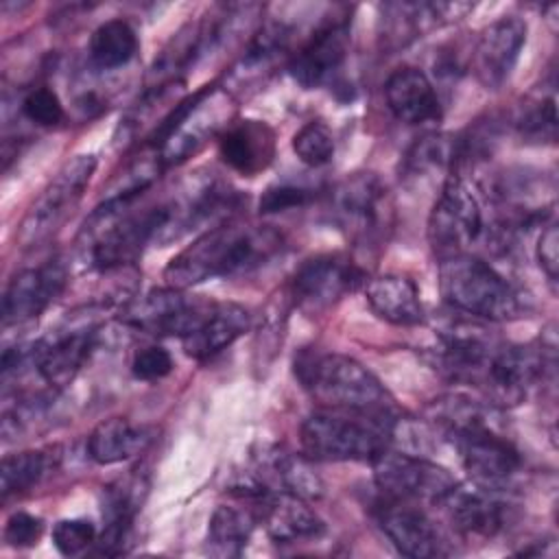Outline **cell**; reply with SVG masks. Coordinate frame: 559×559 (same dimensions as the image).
Here are the masks:
<instances>
[{
  "label": "cell",
  "mask_w": 559,
  "mask_h": 559,
  "mask_svg": "<svg viewBox=\"0 0 559 559\" xmlns=\"http://www.w3.org/2000/svg\"><path fill=\"white\" fill-rule=\"evenodd\" d=\"M68 269L63 260H48L39 266L17 271L2 299V323L22 325L37 319L66 288Z\"/></svg>",
  "instance_id": "9a60e30c"
},
{
  "label": "cell",
  "mask_w": 559,
  "mask_h": 559,
  "mask_svg": "<svg viewBox=\"0 0 559 559\" xmlns=\"http://www.w3.org/2000/svg\"><path fill=\"white\" fill-rule=\"evenodd\" d=\"M535 255L542 271L548 275L550 282H557L559 275V231L555 223L542 227V234L535 245Z\"/></svg>",
  "instance_id": "74e56055"
},
{
  "label": "cell",
  "mask_w": 559,
  "mask_h": 559,
  "mask_svg": "<svg viewBox=\"0 0 559 559\" xmlns=\"http://www.w3.org/2000/svg\"><path fill=\"white\" fill-rule=\"evenodd\" d=\"M439 288L450 308L472 319L511 321L526 310L522 293L489 262L469 253L439 260Z\"/></svg>",
  "instance_id": "3957f363"
},
{
  "label": "cell",
  "mask_w": 559,
  "mask_h": 559,
  "mask_svg": "<svg viewBox=\"0 0 559 559\" xmlns=\"http://www.w3.org/2000/svg\"><path fill=\"white\" fill-rule=\"evenodd\" d=\"M395 413L367 415L323 408L312 413L299 432L301 452L312 461H367L389 445V421Z\"/></svg>",
  "instance_id": "277c9868"
},
{
  "label": "cell",
  "mask_w": 559,
  "mask_h": 559,
  "mask_svg": "<svg viewBox=\"0 0 559 559\" xmlns=\"http://www.w3.org/2000/svg\"><path fill=\"white\" fill-rule=\"evenodd\" d=\"M526 44V22L504 15L483 28L474 50L472 70L487 90H498L513 72Z\"/></svg>",
  "instance_id": "e0dca14e"
},
{
  "label": "cell",
  "mask_w": 559,
  "mask_h": 559,
  "mask_svg": "<svg viewBox=\"0 0 559 559\" xmlns=\"http://www.w3.org/2000/svg\"><path fill=\"white\" fill-rule=\"evenodd\" d=\"M389 111L406 124H426L441 118V103L430 79L413 66L397 68L384 83Z\"/></svg>",
  "instance_id": "44dd1931"
},
{
  "label": "cell",
  "mask_w": 559,
  "mask_h": 559,
  "mask_svg": "<svg viewBox=\"0 0 559 559\" xmlns=\"http://www.w3.org/2000/svg\"><path fill=\"white\" fill-rule=\"evenodd\" d=\"M173 367H175L173 356L168 354V349H164L159 345L140 347L131 358L133 378L144 380V382H155V380L166 378L173 371Z\"/></svg>",
  "instance_id": "e575fe53"
},
{
  "label": "cell",
  "mask_w": 559,
  "mask_h": 559,
  "mask_svg": "<svg viewBox=\"0 0 559 559\" xmlns=\"http://www.w3.org/2000/svg\"><path fill=\"white\" fill-rule=\"evenodd\" d=\"M96 157L90 153L74 155L68 159L57 175L46 183L39 197L26 210L15 240L22 249H33L48 242L68 216L74 212L79 201L83 199L94 173H96Z\"/></svg>",
  "instance_id": "5b68a950"
},
{
  "label": "cell",
  "mask_w": 559,
  "mask_h": 559,
  "mask_svg": "<svg viewBox=\"0 0 559 559\" xmlns=\"http://www.w3.org/2000/svg\"><path fill=\"white\" fill-rule=\"evenodd\" d=\"M293 153L299 157L301 164L312 168L328 164L334 155V135L330 127L321 120L306 122L293 135Z\"/></svg>",
  "instance_id": "f546056e"
},
{
  "label": "cell",
  "mask_w": 559,
  "mask_h": 559,
  "mask_svg": "<svg viewBox=\"0 0 559 559\" xmlns=\"http://www.w3.org/2000/svg\"><path fill=\"white\" fill-rule=\"evenodd\" d=\"M255 526V518L251 511L234 507V504H218L207 522L205 535V550L214 557H238Z\"/></svg>",
  "instance_id": "4316f807"
},
{
  "label": "cell",
  "mask_w": 559,
  "mask_h": 559,
  "mask_svg": "<svg viewBox=\"0 0 559 559\" xmlns=\"http://www.w3.org/2000/svg\"><path fill=\"white\" fill-rule=\"evenodd\" d=\"M483 234V210L461 175L450 173L428 216V242L439 260L467 253Z\"/></svg>",
  "instance_id": "8992f818"
},
{
  "label": "cell",
  "mask_w": 559,
  "mask_h": 559,
  "mask_svg": "<svg viewBox=\"0 0 559 559\" xmlns=\"http://www.w3.org/2000/svg\"><path fill=\"white\" fill-rule=\"evenodd\" d=\"M290 35H293V31L284 22L264 24L249 41V48L245 50V57H242V66H247V68L269 66L288 48Z\"/></svg>",
  "instance_id": "4dcf8cb0"
},
{
  "label": "cell",
  "mask_w": 559,
  "mask_h": 559,
  "mask_svg": "<svg viewBox=\"0 0 559 559\" xmlns=\"http://www.w3.org/2000/svg\"><path fill=\"white\" fill-rule=\"evenodd\" d=\"M59 448L44 450H24L7 454L0 465V493L7 500L9 496L22 493L35 487L44 476H48L59 465Z\"/></svg>",
  "instance_id": "83f0119b"
},
{
  "label": "cell",
  "mask_w": 559,
  "mask_h": 559,
  "mask_svg": "<svg viewBox=\"0 0 559 559\" xmlns=\"http://www.w3.org/2000/svg\"><path fill=\"white\" fill-rule=\"evenodd\" d=\"M258 480L273 489L295 493L299 498L312 500L323 493V483L312 467V459L304 452H290L284 448H266L260 456H255Z\"/></svg>",
  "instance_id": "603a6c76"
},
{
  "label": "cell",
  "mask_w": 559,
  "mask_h": 559,
  "mask_svg": "<svg viewBox=\"0 0 559 559\" xmlns=\"http://www.w3.org/2000/svg\"><path fill=\"white\" fill-rule=\"evenodd\" d=\"M435 507H439L450 526L465 537L489 539L498 535L509 520V504L498 496V489L476 483H454Z\"/></svg>",
  "instance_id": "5bb4252c"
},
{
  "label": "cell",
  "mask_w": 559,
  "mask_h": 559,
  "mask_svg": "<svg viewBox=\"0 0 559 559\" xmlns=\"http://www.w3.org/2000/svg\"><path fill=\"white\" fill-rule=\"evenodd\" d=\"M376 520L386 539L406 557L430 559L448 552L441 531L417 502L384 498L378 504Z\"/></svg>",
  "instance_id": "2e32d148"
},
{
  "label": "cell",
  "mask_w": 559,
  "mask_h": 559,
  "mask_svg": "<svg viewBox=\"0 0 559 559\" xmlns=\"http://www.w3.org/2000/svg\"><path fill=\"white\" fill-rule=\"evenodd\" d=\"M255 504L260 522L277 544L314 542L325 533L323 520L308 507L306 498L271 489Z\"/></svg>",
  "instance_id": "d6986e66"
},
{
  "label": "cell",
  "mask_w": 559,
  "mask_h": 559,
  "mask_svg": "<svg viewBox=\"0 0 559 559\" xmlns=\"http://www.w3.org/2000/svg\"><path fill=\"white\" fill-rule=\"evenodd\" d=\"M148 483L142 474H129L103 491V522L105 528L96 537V552L116 557L127 552L131 544L133 522L142 509Z\"/></svg>",
  "instance_id": "ac0fdd59"
},
{
  "label": "cell",
  "mask_w": 559,
  "mask_h": 559,
  "mask_svg": "<svg viewBox=\"0 0 559 559\" xmlns=\"http://www.w3.org/2000/svg\"><path fill=\"white\" fill-rule=\"evenodd\" d=\"M500 343L485 328L456 321L439 330L435 362L450 380L480 389Z\"/></svg>",
  "instance_id": "9c48e42d"
},
{
  "label": "cell",
  "mask_w": 559,
  "mask_h": 559,
  "mask_svg": "<svg viewBox=\"0 0 559 559\" xmlns=\"http://www.w3.org/2000/svg\"><path fill=\"white\" fill-rule=\"evenodd\" d=\"M282 249V234L269 225L223 223L205 229L181 249L164 269L168 286L190 288L194 284L231 277L258 269Z\"/></svg>",
  "instance_id": "6da1fadb"
},
{
  "label": "cell",
  "mask_w": 559,
  "mask_h": 559,
  "mask_svg": "<svg viewBox=\"0 0 559 559\" xmlns=\"http://www.w3.org/2000/svg\"><path fill=\"white\" fill-rule=\"evenodd\" d=\"M22 114L39 124V127H55L63 120L66 111L63 105L57 96L55 90L50 87H33L24 98H22Z\"/></svg>",
  "instance_id": "d6a6232c"
},
{
  "label": "cell",
  "mask_w": 559,
  "mask_h": 559,
  "mask_svg": "<svg viewBox=\"0 0 559 559\" xmlns=\"http://www.w3.org/2000/svg\"><path fill=\"white\" fill-rule=\"evenodd\" d=\"M365 299L371 312L391 325H419L424 323V306L417 284L397 273L371 277L365 286Z\"/></svg>",
  "instance_id": "d4e9b609"
},
{
  "label": "cell",
  "mask_w": 559,
  "mask_h": 559,
  "mask_svg": "<svg viewBox=\"0 0 559 559\" xmlns=\"http://www.w3.org/2000/svg\"><path fill=\"white\" fill-rule=\"evenodd\" d=\"M349 41V17H325L308 37V41L290 57L288 72L293 81L306 90H314L330 83V79L347 59Z\"/></svg>",
  "instance_id": "4fadbf2b"
},
{
  "label": "cell",
  "mask_w": 559,
  "mask_h": 559,
  "mask_svg": "<svg viewBox=\"0 0 559 559\" xmlns=\"http://www.w3.org/2000/svg\"><path fill=\"white\" fill-rule=\"evenodd\" d=\"M52 544L66 557L79 555L92 544H96V528L90 520H83V518L59 520L52 526Z\"/></svg>",
  "instance_id": "1f68e13d"
},
{
  "label": "cell",
  "mask_w": 559,
  "mask_h": 559,
  "mask_svg": "<svg viewBox=\"0 0 559 559\" xmlns=\"http://www.w3.org/2000/svg\"><path fill=\"white\" fill-rule=\"evenodd\" d=\"M155 441V430L124 417H109L87 437V454L98 465H114L142 454Z\"/></svg>",
  "instance_id": "484cf974"
},
{
  "label": "cell",
  "mask_w": 559,
  "mask_h": 559,
  "mask_svg": "<svg viewBox=\"0 0 559 559\" xmlns=\"http://www.w3.org/2000/svg\"><path fill=\"white\" fill-rule=\"evenodd\" d=\"M218 155L231 170L253 177L275 157V131L262 120L227 122L218 133Z\"/></svg>",
  "instance_id": "ffe728a7"
},
{
  "label": "cell",
  "mask_w": 559,
  "mask_h": 559,
  "mask_svg": "<svg viewBox=\"0 0 559 559\" xmlns=\"http://www.w3.org/2000/svg\"><path fill=\"white\" fill-rule=\"evenodd\" d=\"M96 338L98 325L92 321L59 325L48 336L33 343V371H37L50 389L70 384L87 362Z\"/></svg>",
  "instance_id": "7c38bea8"
},
{
  "label": "cell",
  "mask_w": 559,
  "mask_h": 559,
  "mask_svg": "<svg viewBox=\"0 0 559 559\" xmlns=\"http://www.w3.org/2000/svg\"><path fill=\"white\" fill-rule=\"evenodd\" d=\"M207 308L210 304L190 299L183 288L168 286L129 301L120 312V321L144 334L183 338L199 325Z\"/></svg>",
  "instance_id": "30bf717a"
},
{
  "label": "cell",
  "mask_w": 559,
  "mask_h": 559,
  "mask_svg": "<svg viewBox=\"0 0 559 559\" xmlns=\"http://www.w3.org/2000/svg\"><path fill=\"white\" fill-rule=\"evenodd\" d=\"M520 133L528 140H555L557 131V109H555V96H548L546 100H539L535 107L526 109L522 118L518 120Z\"/></svg>",
  "instance_id": "836d02e7"
},
{
  "label": "cell",
  "mask_w": 559,
  "mask_h": 559,
  "mask_svg": "<svg viewBox=\"0 0 559 559\" xmlns=\"http://www.w3.org/2000/svg\"><path fill=\"white\" fill-rule=\"evenodd\" d=\"M295 373L323 408L367 415L393 413V400L382 382L345 354L304 352L295 362Z\"/></svg>",
  "instance_id": "7a4b0ae2"
},
{
  "label": "cell",
  "mask_w": 559,
  "mask_h": 559,
  "mask_svg": "<svg viewBox=\"0 0 559 559\" xmlns=\"http://www.w3.org/2000/svg\"><path fill=\"white\" fill-rule=\"evenodd\" d=\"M312 199V192L304 186H295V183H275L269 186L260 201H258V210L260 214H275V212H286L293 207H301Z\"/></svg>",
  "instance_id": "d590c367"
},
{
  "label": "cell",
  "mask_w": 559,
  "mask_h": 559,
  "mask_svg": "<svg viewBox=\"0 0 559 559\" xmlns=\"http://www.w3.org/2000/svg\"><path fill=\"white\" fill-rule=\"evenodd\" d=\"M369 465L380 493L393 500L437 504L456 483L445 467L424 454H413L393 445H386Z\"/></svg>",
  "instance_id": "52a82bcc"
},
{
  "label": "cell",
  "mask_w": 559,
  "mask_h": 559,
  "mask_svg": "<svg viewBox=\"0 0 559 559\" xmlns=\"http://www.w3.org/2000/svg\"><path fill=\"white\" fill-rule=\"evenodd\" d=\"M330 216L352 240L373 242L389 227L386 186L373 173H354L330 192Z\"/></svg>",
  "instance_id": "ba28073f"
},
{
  "label": "cell",
  "mask_w": 559,
  "mask_h": 559,
  "mask_svg": "<svg viewBox=\"0 0 559 559\" xmlns=\"http://www.w3.org/2000/svg\"><path fill=\"white\" fill-rule=\"evenodd\" d=\"M41 535H44V520L26 511L11 513L4 524V542L13 548L35 546L41 539Z\"/></svg>",
  "instance_id": "8d00e7d4"
},
{
  "label": "cell",
  "mask_w": 559,
  "mask_h": 559,
  "mask_svg": "<svg viewBox=\"0 0 559 559\" xmlns=\"http://www.w3.org/2000/svg\"><path fill=\"white\" fill-rule=\"evenodd\" d=\"M249 310L240 304H210L199 325L181 338L183 349L194 360H207L240 338L249 330Z\"/></svg>",
  "instance_id": "7402d4cb"
},
{
  "label": "cell",
  "mask_w": 559,
  "mask_h": 559,
  "mask_svg": "<svg viewBox=\"0 0 559 559\" xmlns=\"http://www.w3.org/2000/svg\"><path fill=\"white\" fill-rule=\"evenodd\" d=\"M90 59L100 70L127 66L138 52V35L124 20L103 22L90 37Z\"/></svg>",
  "instance_id": "f1b7e54d"
},
{
  "label": "cell",
  "mask_w": 559,
  "mask_h": 559,
  "mask_svg": "<svg viewBox=\"0 0 559 559\" xmlns=\"http://www.w3.org/2000/svg\"><path fill=\"white\" fill-rule=\"evenodd\" d=\"M469 4H450V2H393L382 7V24H384V41L393 48L406 46L408 41L421 37L428 28L459 17L469 11Z\"/></svg>",
  "instance_id": "cb8c5ba5"
},
{
  "label": "cell",
  "mask_w": 559,
  "mask_h": 559,
  "mask_svg": "<svg viewBox=\"0 0 559 559\" xmlns=\"http://www.w3.org/2000/svg\"><path fill=\"white\" fill-rule=\"evenodd\" d=\"M362 282V271L343 255H314L290 280V299L306 312H323Z\"/></svg>",
  "instance_id": "8fae6325"
}]
</instances>
